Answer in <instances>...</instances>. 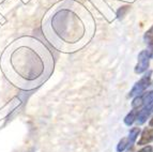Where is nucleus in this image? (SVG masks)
<instances>
[{"instance_id": "obj_5", "label": "nucleus", "mask_w": 153, "mask_h": 152, "mask_svg": "<svg viewBox=\"0 0 153 152\" xmlns=\"http://www.w3.org/2000/svg\"><path fill=\"white\" fill-rule=\"evenodd\" d=\"M151 142H153V129L146 127L141 133L140 139L138 140V146H143V145H148Z\"/></svg>"}, {"instance_id": "obj_7", "label": "nucleus", "mask_w": 153, "mask_h": 152, "mask_svg": "<svg viewBox=\"0 0 153 152\" xmlns=\"http://www.w3.org/2000/svg\"><path fill=\"white\" fill-rule=\"evenodd\" d=\"M139 133H140V127H133L132 130L130 131V134H128V149H132L133 145L135 144L136 139H137L138 135H139Z\"/></svg>"}, {"instance_id": "obj_1", "label": "nucleus", "mask_w": 153, "mask_h": 152, "mask_svg": "<svg viewBox=\"0 0 153 152\" xmlns=\"http://www.w3.org/2000/svg\"><path fill=\"white\" fill-rule=\"evenodd\" d=\"M1 68L13 85L31 90L49 77L54 59L51 51L40 40L23 37L5 49L1 58Z\"/></svg>"}, {"instance_id": "obj_13", "label": "nucleus", "mask_w": 153, "mask_h": 152, "mask_svg": "<svg viewBox=\"0 0 153 152\" xmlns=\"http://www.w3.org/2000/svg\"><path fill=\"white\" fill-rule=\"evenodd\" d=\"M126 152H131V149H130V150H128V151H126Z\"/></svg>"}, {"instance_id": "obj_12", "label": "nucleus", "mask_w": 153, "mask_h": 152, "mask_svg": "<svg viewBox=\"0 0 153 152\" xmlns=\"http://www.w3.org/2000/svg\"><path fill=\"white\" fill-rule=\"evenodd\" d=\"M149 125H150V127H153V118L150 120V122H149Z\"/></svg>"}, {"instance_id": "obj_2", "label": "nucleus", "mask_w": 153, "mask_h": 152, "mask_svg": "<svg viewBox=\"0 0 153 152\" xmlns=\"http://www.w3.org/2000/svg\"><path fill=\"white\" fill-rule=\"evenodd\" d=\"M43 29L47 39L59 51H75L92 38L94 23L84 7L73 1H64L51 11Z\"/></svg>"}, {"instance_id": "obj_11", "label": "nucleus", "mask_w": 153, "mask_h": 152, "mask_svg": "<svg viewBox=\"0 0 153 152\" xmlns=\"http://www.w3.org/2000/svg\"><path fill=\"white\" fill-rule=\"evenodd\" d=\"M152 151H153L152 147H151V146H147V147H145V148H143V149H140L138 152H152Z\"/></svg>"}, {"instance_id": "obj_9", "label": "nucleus", "mask_w": 153, "mask_h": 152, "mask_svg": "<svg viewBox=\"0 0 153 152\" xmlns=\"http://www.w3.org/2000/svg\"><path fill=\"white\" fill-rule=\"evenodd\" d=\"M153 103V90L145 93L143 95V106H148Z\"/></svg>"}, {"instance_id": "obj_4", "label": "nucleus", "mask_w": 153, "mask_h": 152, "mask_svg": "<svg viewBox=\"0 0 153 152\" xmlns=\"http://www.w3.org/2000/svg\"><path fill=\"white\" fill-rule=\"evenodd\" d=\"M152 58V51L150 49H143L138 55V62L135 66V73L141 74L146 72L149 68V62Z\"/></svg>"}, {"instance_id": "obj_6", "label": "nucleus", "mask_w": 153, "mask_h": 152, "mask_svg": "<svg viewBox=\"0 0 153 152\" xmlns=\"http://www.w3.org/2000/svg\"><path fill=\"white\" fill-rule=\"evenodd\" d=\"M139 112H140V110H138V108H133L132 110H131V112L126 115V117L124 118V123L126 124L128 127L132 125V124L134 123L136 120H137L138 115H139Z\"/></svg>"}, {"instance_id": "obj_8", "label": "nucleus", "mask_w": 153, "mask_h": 152, "mask_svg": "<svg viewBox=\"0 0 153 152\" xmlns=\"http://www.w3.org/2000/svg\"><path fill=\"white\" fill-rule=\"evenodd\" d=\"M143 41L148 45L153 46V26L143 34Z\"/></svg>"}, {"instance_id": "obj_10", "label": "nucleus", "mask_w": 153, "mask_h": 152, "mask_svg": "<svg viewBox=\"0 0 153 152\" xmlns=\"http://www.w3.org/2000/svg\"><path fill=\"white\" fill-rule=\"evenodd\" d=\"M126 148H128V137L122 138V139L119 142V144L117 145V151L118 152H123Z\"/></svg>"}, {"instance_id": "obj_14", "label": "nucleus", "mask_w": 153, "mask_h": 152, "mask_svg": "<svg viewBox=\"0 0 153 152\" xmlns=\"http://www.w3.org/2000/svg\"><path fill=\"white\" fill-rule=\"evenodd\" d=\"M152 58H153V51H152Z\"/></svg>"}, {"instance_id": "obj_3", "label": "nucleus", "mask_w": 153, "mask_h": 152, "mask_svg": "<svg viewBox=\"0 0 153 152\" xmlns=\"http://www.w3.org/2000/svg\"><path fill=\"white\" fill-rule=\"evenodd\" d=\"M151 75H152V71H148L145 75L141 77L139 80L134 85L132 90L128 93V98H133V96H137L141 94L146 89L148 88L151 85Z\"/></svg>"}]
</instances>
